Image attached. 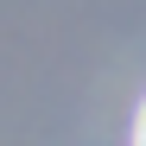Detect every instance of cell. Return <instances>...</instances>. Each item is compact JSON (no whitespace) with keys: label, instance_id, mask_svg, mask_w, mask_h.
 <instances>
[{"label":"cell","instance_id":"1","mask_svg":"<svg viewBox=\"0 0 146 146\" xmlns=\"http://www.w3.org/2000/svg\"><path fill=\"white\" fill-rule=\"evenodd\" d=\"M140 146H146V108H140Z\"/></svg>","mask_w":146,"mask_h":146}]
</instances>
